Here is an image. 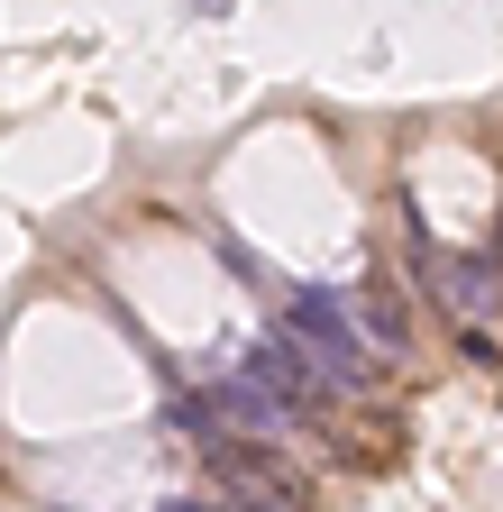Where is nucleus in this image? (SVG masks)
I'll list each match as a JSON object with an SVG mask.
<instances>
[{"label":"nucleus","instance_id":"1","mask_svg":"<svg viewBox=\"0 0 503 512\" xmlns=\"http://www.w3.org/2000/svg\"><path fill=\"white\" fill-rule=\"evenodd\" d=\"M284 330L321 357V384H330V394H357V384H366V330H357V311H348L339 293L302 284V293L284 302Z\"/></svg>","mask_w":503,"mask_h":512},{"label":"nucleus","instance_id":"2","mask_svg":"<svg viewBox=\"0 0 503 512\" xmlns=\"http://www.w3.org/2000/svg\"><path fill=\"white\" fill-rule=\"evenodd\" d=\"M211 421L229 430V439H293V430H311V403H293V394H275V384H257L247 366H229V375H211Z\"/></svg>","mask_w":503,"mask_h":512},{"label":"nucleus","instance_id":"3","mask_svg":"<svg viewBox=\"0 0 503 512\" xmlns=\"http://www.w3.org/2000/svg\"><path fill=\"white\" fill-rule=\"evenodd\" d=\"M202 458L220 467V485H229V512H302L311 503V485L275 458V448L257 439V448H238V439H211Z\"/></svg>","mask_w":503,"mask_h":512},{"label":"nucleus","instance_id":"4","mask_svg":"<svg viewBox=\"0 0 503 512\" xmlns=\"http://www.w3.org/2000/svg\"><path fill=\"white\" fill-rule=\"evenodd\" d=\"M421 266H430V284H439V302H449V311H494V266H485V256H421Z\"/></svg>","mask_w":503,"mask_h":512},{"label":"nucleus","instance_id":"5","mask_svg":"<svg viewBox=\"0 0 503 512\" xmlns=\"http://www.w3.org/2000/svg\"><path fill=\"white\" fill-rule=\"evenodd\" d=\"M366 339H375V348H403V339H412V330H403V311H394V293H385V284H375V293H366Z\"/></svg>","mask_w":503,"mask_h":512}]
</instances>
